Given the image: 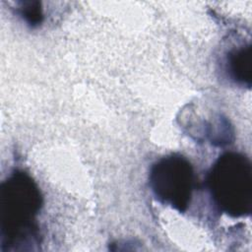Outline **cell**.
Instances as JSON below:
<instances>
[{"label":"cell","mask_w":252,"mask_h":252,"mask_svg":"<svg viewBox=\"0 0 252 252\" xmlns=\"http://www.w3.org/2000/svg\"><path fill=\"white\" fill-rule=\"evenodd\" d=\"M42 206L37 184L26 172L14 171L0 188V217L2 244L8 249L31 244L37 239L35 217Z\"/></svg>","instance_id":"6da1fadb"},{"label":"cell","mask_w":252,"mask_h":252,"mask_svg":"<svg viewBox=\"0 0 252 252\" xmlns=\"http://www.w3.org/2000/svg\"><path fill=\"white\" fill-rule=\"evenodd\" d=\"M211 195L223 213L243 217L252 210V166L247 157L239 153L221 155L208 176Z\"/></svg>","instance_id":"7a4b0ae2"},{"label":"cell","mask_w":252,"mask_h":252,"mask_svg":"<svg viewBox=\"0 0 252 252\" xmlns=\"http://www.w3.org/2000/svg\"><path fill=\"white\" fill-rule=\"evenodd\" d=\"M149 180L161 203L179 212L186 211L194 186V171L187 158L174 154L158 159L151 168Z\"/></svg>","instance_id":"3957f363"},{"label":"cell","mask_w":252,"mask_h":252,"mask_svg":"<svg viewBox=\"0 0 252 252\" xmlns=\"http://www.w3.org/2000/svg\"><path fill=\"white\" fill-rule=\"evenodd\" d=\"M251 45L242 46L229 52L227 70L231 78L240 84L251 85Z\"/></svg>","instance_id":"277c9868"},{"label":"cell","mask_w":252,"mask_h":252,"mask_svg":"<svg viewBox=\"0 0 252 252\" xmlns=\"http://www.w3.org/2000/svg\"><path fill=\"white\" fill-rule=\"evenodd\" d=\"M20 15L32 27L38 26L43 20L41 4L38 1H24L18 8Z\"/></svg>","instance_id":"5b68a950"}]
</instances>
